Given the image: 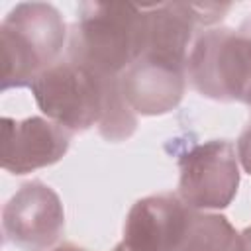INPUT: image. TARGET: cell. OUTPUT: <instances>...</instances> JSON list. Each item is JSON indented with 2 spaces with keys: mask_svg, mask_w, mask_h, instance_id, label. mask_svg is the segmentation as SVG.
<instances>
[{
  "mask_svg": "<svg viewBox=\"0 0 251 251\" xmlns=\"http://www.w3.org/2000/svg\"><path fill=\"white\" fill-rule=\"evenodd\" d=\"M147 16L129 2H82L69 31V61L100 76H120L145 51Z\"/></svg>",
  "mask_w": 251,
  "mask_h": 251,
  "instance_id": "6da1fadb",
  "label": "cell"
},
{
  "mask_svg": "<svg viewBox=\"0 0 251 251\" xmlns=\"http://www.w3.org/2000/svg\"><path fill=\"white\" fill-rule=\"evenodd\" d=\"M186 4L196 25H214L231 8V4H220V2H186Z\"/></svg>",
  "mask_w": 251,
  "mask_h": 251,
  "instance_id": "4fadbf2b",
  "label": "cell"
},
{
  "mask_svg": "<svg viewBox=\"0 0 251 251\" xmlns=\"http://www.w3.org/2000/svg\"><path fill=\"white\" fill-rule=\"evenodd\" d=\"M241 29H243V31H245V33H247V35L251 37V20H249V22H247V24H245V25H243Z\"/></svg>",
  "mask_w": 251,
  "mask_h": 251,
  "instance_id": "e0dca14e",
  "label": "cell"
},
{
  "mask_svg": "<svg viewBox=\"0 0 251 251\" xmlns=\"http://www.w3.org/2000/svg\"><path fill=\"white\" fill-rule=\"evenodd\" d=\"M231 251H251V227L243 229V231L237 235L235 245H233Z\"/></svg>",
  "mask_w": 251,
  "mask_h": 251,
  "instance_id": "9a60e30c",
  "label": "cell"
},
{
  "mask_svg": "<svg viewBox=\"0 0 251 251\" xmlns=\"http://www.w3.org/2000/svg\"><path fill=\"white\" fill-rule=\"evenodd\" d=\"M147 16V45L143 55H151L186 67L196 27L186 2H161L141 6Z\"/></svg>",
  "mask_w": 251,
  "mask_h": 251,
  "instance_id": "30bf717a",
  "label": "cell"
},
{
  "mask_svg": "<svg viewBox=\"0 0 251 251\" xmlns=\"http://www.w3.org/2000/svg\"><path fill=\"white\" fill-rule=\"evenodd\" d=\"M237 235L222 214L192 208L178 251H231Z\"/></svg>",
  "mask_w": 251,
  "mask_h": 251,
  "instance_id": "8fae6325",
  "label": "cell"
},
{
  "mask_svg": "<svg viewBox=\"0 0 251 251\" xmlns=\"http://www.w3.org/2000/svg\"><path fill=\"white\" fill-rule=\"evenodd\" d=\"M178 198L194 210H222L239 186V159L227 139L188 145L178 155Z\"/></svg>",
  "mask_w": 251,
  "mask_h": 251,
  "instance_id": "5b68a950",
  "label": "cell"
},
{
  "mask_svg": "<svg viewBox=\"0 0 251 251\" xmlns=\"http://www.w3.org/2000/svg\"><path fill=\"white\" fill-rule=\"evenodd\" d=\"M65 229L59 194L41 180L25 182L2 210L4 239L24 251L49 249Z\"/></svg>",
  "mask_w": 251,
  "mask_h": 251,
  "instance_id": "8992f818",
  "label": "cell"
},
{
  "mask_svg": "<svg viewBox=\"0 0 251 251\" xmlns=\"http://www.w3.org/2000/svg\"><path fill=\"white\" fill-rule=\"evenodd\" d=\"M69 31L61 12L47 2H22L0 24L2 90L29 82L57 63Z\"/></svg>",
  "mask_w": 251,
  "mask_h": 251,
  "instance_id": "7a4b0ae2",
  "label": "cell"
},
{
  "mask_svg": "<svg viewBox=\"0 0 251 251\" xmlns=\"http://www.w3.org/2000/svg\"><path fill=\"white\" fill-rule=\"evenodd\" d=\"M47 251H86V249H82V247H78L75 243H61V245H57L53 249H47Z\"/></svg>",
  "mask_w": 251,
  "mask_h": 251,
  "instance_id": "2e32d148",
  "label": "cell"
},
{
  "mask_svg": "<svg viewBox=\"0 0 251 251\" xmlns=\"http://www.w3.org/2000/svg\"><path fill=\"white\" fill-rule=\"evenodd\" d=\"M190 210L178 194H153L137 200L126 216L122 239L112 251H178Z\"/></svg>",
  "mask_w": 251,
  "mask_h": 251,
  "instance_id": "52a82bcc",
  "label": "cell"
},
{
  "mask_svg": "<svg viewBox=\"0 0 251 251\" xmlns=\"http://www.w3.org/2000/svg\"><path fill=\"white\" fill-rule=\"evenodd\" d=\"M118 80L124 98L135 114L161 116L178 106L186 86V67L141 55Z\"/></svg>",
  "mask_w": 251,
  "mask_h": 251,
  "instance_id": "9c48e42d",
  "label": "cell"
},
{
  "mask_svg": "<svg viewBox=\"0 0 251 251\" xmlns=\"http://www.w3.org/2000/svg\"><path fill=\"white\" fill-rule=\"evenodd\" d=\"M235 151H237V159H239L241 167L245 169V173L251 175V126L239 135Z\"/></svg>",
  "mask_w": 251,
  "mask_h": 251,
  "instance_id": "5bb4252c",
  "label": "cell"
},
{
  "mask_svg": "<svg viewBox=\"0 0 251 251\" xmlns=\"http://www.w3.org/2000/svg\"><path fill=\"white\" fill-rule=\"evenodd\" d=\"M71 131L49 118L31 116L14 120L2 118V169L12 175H25L51 167L65 157L71 145Z\"/></svg>",
  "mask_w": 251,
  "mask_h": 251,
  "instance_id": "ba28073f",
  "label": "cell"
},
{
  "mask_svg": "<svg viewBox=\"0 0 251 251\" xmlns=\"http://www.w3.org/2000/svg\"><path fill=\"white\" fill-rule=\"evenodd\" d=\"M135 126H137V116L131 110V106L127 104V100L124 98V94L120 90V80H116L110 88L102 120L96 127L104 139L124 141L127 137H131V133L135 131Z\"/></svg>",
  "mask_w": 251,
  "mask_h": 251,
  "instance_id": "7c38bea8",
  "label": "cell"
},
{
  "mask_svg": "<svg viewBox=\"0 0 251 251\" xmlns=\"http://www.w3.org/2000/svg\"><path fill=\"white\" fill-rule=\"evenodd\" d=\"M186 78L206 98L251 106V37L231 27L204 31L190 47Z\"/></svg>",
  "mask_w": 251,
  "mask_h": 251,
  "instance_id": "277c9868",
  "label": "cell"
},
{
  "mask_svg": "<svg viewBox=\"0 0 251 251\" xmlns=\"http://www.w3.org/2000/svg\"><path fill=\"white\" fill-rule=\"evenodd\" d=\"M118 76H100L75 61H57L31 82L37 108L71 133L98 126Z\"/></svg>",
  "mask_w": 251,
  "mask_h": 251,
  "instance_id": "3957f363",
  "label": "cell"
}]
</instances>
